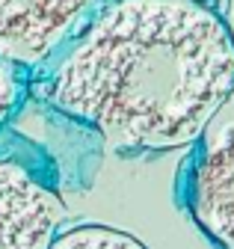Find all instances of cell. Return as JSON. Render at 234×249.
<instances>
[{"label":"cell","mask_w":234,"mask_h":249,"mask_svg":"<svg viewBox=\"0 0 234 249\" xmlns=\"http://www.w3.org/2000/svg\"><path fill=\"white\" fill-rule=\"evenodd\" d=\"M234 92V45L196 0H104L56 53L48 95L125 151L193 145Z\"/></svg>","instance_id":"6da1fadb"},{"label":"cell","mask_w":234,"mask_h":249,"mask_svg":"<svg viewBox=\"0 0 234 249\" xmlns=\"http://www.w3.org/2000/svg\"><path fill=\"white\" fill-rule=\"evenodd\" d=\"M193 145L187 208L217 246L234 249V92Z\"/></svg>","instance_id":"7a4b0ae2"},{"label":"cell","mask_w":234,"mask_h":249,"mask_svg":"<svg viewBox=\"0 0 234 249\" xmlns=\"http://www.w3.org/2000/svg\"><path fill=\"white\" fill-rule=\"evenodd\" d=\"M104 0H0V59L12 66H45Z\"/></svg>","instance_id":"3957f363"},{"label":"cell","mask_w":234,"mask_h":249,"mask_svg":"<svg viewBox=\"0 0 234 249\" xmlns=\"http://www.w3.org/2000/svg\"><path fill=\"white\" fill-rule=\"evenodd\" d=\"M66 208L21 163L0 158V249H50Z\"/></svg>","instance_id":"277c9868"},{"label":"cell","mask_w":234,"mask_h":249,"mask_svg":"<svg viewBox=\"0 0 234 249\" xmlns=\"http://www.w3.org/2000/svg\"><path fill=\"white\" fill-rule=\"evenodd\" d=\"M50 249H145V246L128 231L110 226H77L56 234Z\"/></svg>","instance_id":"5b68a950"},{"label":"cell","mask_w":234,"mask_h":249,"mask_svg":"<svg viewBox=\"0 0 234 249\" xmlns=\"http://www.w3.org/2000/svg\"><path fill=\"white\" fill-rule=\"evenodd\" d=\"M21 92H24V83L18 77V66L0 59V124H3L21 104Z\"/></svg>","instance_id":"8992f818"},{"label":"cell","mask_w":234,"mask_h":249,"mask_svg":"<svg viewBox=\"0 0 234 249\" xmlns=\"http://www.w3.org/2000/svg\"><path fill=\"white\" fill-rule=\"evenodd\" d=\"M219 18H222V24H225V30H228V39H231V45H234V0H225V3H222Z\"/></svg>","instance_id":"52a82bcc"},{"label":"cell","mask_w":234,"mask_h":249,"mask_svg":"<svg viewBox=\"0 0 234 249\" xmlns=\"http://www.w3.org/2000/svg\"><path fill=\"white\" fill-rule=\"evenodd\" d=\"M196 3H208V6H211V0H196Z\"/></svg>","instance_id":"ba28073f"}]
</instances>
